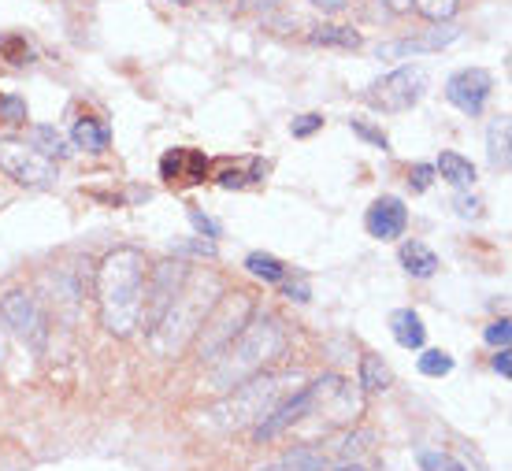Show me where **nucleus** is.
<instances>
[{"label":"nucleus","mask_w":512,"mask_h":471,"mask_svg":"<svg viewBox=\"0 0 512 471\" xmlns=\"http://www.w3.org/2000/svg\"><path fill=\"white\" fill-rule=\"evenodd\" d=\"M145 305V256L138 249H116L97 268V308L108 334L130 338L141 327Z\"/></svg>","instance_id":"f257e3e1"},{"label":"nucleus","mask_w":512,"mask_h":471,"mask_svg":"<svg viewBox=\"0 0 512 471\" xmlns=\"http://www.w3.org/2000/svg\"><path fill=\"white\" fill-rule=\"evenodd\" d=\"M282 349H286V327L268 312H253L249 323L231 338V345L212 360L208 386L219 394H231L234 386H242L268 368Z\"/></svg>","instance_id":"f03ea898"},{"label":"nucleus","mask_w":512,"mask_h":471,"mask_svg":"<svg viewBox=\"0 0 512 471\" xmlns=\"http://www.w3.org/2000/svg\"><path fill=\"white\" fill-rule=\"evenodd\" d=\"M223 297V282L216 271L190 268L186 282L179 286L175 301L167 305V312L156 319V327L149 331V345H153L160 357H175L186 345L201 334L208 312L216 308V301Z\"/></svg>","instance_id":"7ed1b4c3"},{"label":"nucleus","mask_w":512,"mask_h":471,"mask_svg":"<svg viewBox=\"0 0 512 471\" xmlns=\"http://www.w3.org/2000/svg\"><path fill=\"white\" fill-rule=\"evenodd\" d=\"M297 390V375H253L249 382L234 386V394L208 412V423L219 431H242L249 423L268 420L271 412Z\"/></svg>","instance_id":"20e7f679"},{"label":"nucleus","mask_w":512,"mask_h":471,"mask_svg":"<svg viewBox=\"0 0 512 471\" xmlns=\"http://www.w3.org/2000/svg\"><path fill=\"white\" fill-rule=\"evenodd\" d=\"M253 312L256 308H253V297H249V293H223V297L216 301V308L208 312L201 334H197V353H201V360L212 364V360L231 345L234 334L249 323Z\"/></svg>","instance_id":"39448f33"},{"label":"nucleus","mask_w":512,"mask_h":471,"mask_svg":"<svg viewBox=\"0 0 512 471\" xmlns=\"http://www.w3.org/2000/svg\"><path fill=\"white\" fill-rule=\"evenodd\" d=\"M0 171L26 190H45L56 182V164L26 138H0Z\"/></svg>","instance_id":"423d86ee"},{"label":"nucleus","mask_w":512,"mask_h":471,"mask_svg":"<svg viewBox=\"0 0 512 471\" xmlns=\"http://www.w3.org/2000/svg\"><path fill=\"white\" fill-rule=\"evenodd\" d=\"M423 86H427V78H423L420 67H397L379 82H372L368 104L379 108V112H409L412 104H420Z\"/></svg>","instance_id":"0eeeda50"},{"label":"nucleus","mask_w":512,"mask_h":471,"mask_svg":"<svg viewBox=\"0 0 512 471\" xmlns=\"http://www.w3.org/2000/svg\"><path fill=\"white\" fill-rule=\"evenodd\" d=\"M0 319H4L30 349H45V342H49V323H45L38 301H34L30 293H23V290L4 293V301H0Z\"/></svg>","instance_id":"6e6552de"},{"label":"nucleus","mask_w":512,"mask_h":471,"mask_svg":"<svg viewBox=\"0 0 512 471\" xmlns=\"http://www.w3.org/2000/svg\"><path fill=\"white\" fill-rule=\"evenodd\" d=\"M186 275H190L186 264H156L153 268L149 286H145V305H141V323H145L149 331L156 327V319L167 312V305L175 301V293H179V286L186 282Z\"/></svg>","instance_id":"1a4fd4ad"},{"label":"nucleus","mask_w":512,"mask_h":471,"mask_svg":"<svg viewBox=\"0 0 512 471\" xmlns=\"http://www.w3.org/2000/svg\"><path fill=\"white\" fill-rule=\"evenodd\" d=\"M490 90H494V78L487 67H464L457 75H449L446 82V101L453 108H461L464 115H479L487 108Z\"/></svg>","instance_id":"9d476101"},{"label":"nucleus","mask_w":512,"mask_h":471,"mask_svg":"<svg viewBox=\"0 0 512 471\" xmlns=\"http://www.w3.org/2000/svg\"><path fill=\"white\" fill-rule=\"evenodd\" d=\"M212 171V160H208L201 149H167L160 156V179L167 186H201Z\"/></svg>","instance_id":"9b49d317"},{"label":"nucleus","mask_w":512,"mask_h":471,"mask_svg":"<svg viewBox=\"0 0 512 471\" xmlns=\"http://www.w3.org/2000/svg\"><path fill=\"white\" fill-rule=\"evenodd\" d=\"M457 26H435L427 34H416V38H401V41H386L375 49L379 60H405V56H420V52H442L446 45L457 41Z\"/></svg>","instance_id":"f8f14e48"},{"label":"nucleus","mask_w":512,"mask_h":471,"mask_svg":"<svg viewBox=\"0 0 512 471\" xmlns=\"http://www.w3.org/2000/svg\"><path fill=\"white\" fill-rule=\"evenodd\" d=\"M364 227H368V234L379 238V242H394V238H401L405 227H409V208H405L401 197H379V201L368 208Z\"/></svg>","instance_id":"ddd939ff"},{"label":"nucleus","mask_w":512,"mask_h":471,"mask_svg":"<svg viewBox=\"0 0 512 471\" xmlns=\"http://www.w3.org/2000/svg\"><path fill=\"white\" fill-rule=\"evenodd\" d=\"M71 141H75L78 149H86V153H104L112 145V130L97 115H82V119H75V127H71Z\"/></svg>","instance_id":"4468645a"},{"label":"nucleus","mask_w":512,"mask_h":471,"mask_svg":"<svg viewBox=\"0 0 512 471\" xmlns=\"http://www.w3.org/2000/svg\"><path fill=\"white\" fill-rule=\"evenodd\" d=\"M390 331H394V342L401 349H420L427 342V327H423V319L412 308H397L390 316Z\"/></svg>","instance_id":"2eb2a0df"},{"label":"nucleus","mask_w":512,"mask_h":471,"mask_svg":"<svg viewBox=\"0 0 512 471\" xmlns=\"http://www.w3.org/2000/svg\"><path fill=\"white\" fill-rule=\"evenodd\" d=\"M397 256H401V268L409 271L412 279H431V275L438 271L435 249H427L423 242H405Z\"/></svg>","instance_id":"dca6fc26"},{"label":"nucleus","mask_w":512,"mask_h":471,"mask_svg":"<svg viewBox=\"0 0 512 471\" xmlns=\"http://www.w3.org/2000/svg\"><path fill=\"white\" fill-rule=\"evenodd\" d=\"M264 175H268V164H264V160H256V156H249V160H242V164L223 167V171L216 175V182L223 186V190H242V186L260 182Z\"/></svg>","instance_id":"f3484780"},{"label":"nucleus","mask_w":512,"mask_h":471,"mask_svg":"<svg viewBox=\"0 0 512 471\" xmlns=\"http://www.w3.org/2000/svg\"><path fill=\"white\" fill-rule=\"evenodd\" d=\"M509 145H512V123H509V115H498L494 123H490L487 130V156H490V164L494 167H509Z\"/></svg>","instance_id":"a211bd4d"},{"label":"nucleus","mask_w":512,"mask_h":471,"mask_svg":"<svg viewBox=\"0 0 512 471\" xmlns=\"http://www.w3.org/2000/svg\"><path fill=\"white\" fill-rule=\"evenodd\" d=\"M435 171L449 182V186H457V190H464V186H472L475 182V164L472 160H464L461 153H442L438 156Z\"/></svg>","instance_id":"6ab92c4d"},{"label":"nucleus","mask_w":512,"mask_h":471,"mask_svg":"<svg viewBox=\"0 0 512 471\" xmlns=\"http://www.w3.org/2000/svg\"><path fill=\"white\" fill-rule=\"evenodd\" d=\"M308 41L323 45V49H360V34L353 26H316Z\"/></svg>","instance_id":"aec40b11"},{"label":"nucleus","mask_w":512,"mask_h":471,"mask_svg":"<svg viewBox=\"0 0 512 471\" xmlns=\"http://www.w3.org/2000/svg\"><path fill=\"white\" fill-rule=\"evenodd\" d=\"M390 382H394V375H390V368L383 364V357L368 353V357L360 360V386H364L368 394H379V390H386Z\"/></svg>","instance_id":"412c9836"},{"label":"nucleus","mask_w":512,"mask_h":471,"mask_svg":"<svg viewBox=\"0 0 512 471\" xmlns=\"http://www.w3.org/2000/svg\"><path fill=\"white\" fill-rule=\"evenodd\" d=\"M245 271L249 275H256V279H264V282H282L290 271H286V264H282L279 256H271V253H249L245 256Z\"/></svg>","instance_id":"4be33fe9"},{"label":"nucleus","mask_w":512,"mask_h":471,"mask_svg":"<svg viewBox=\"0 0 512 471\" xmlns=\"http://www.w3.org/2000/svg\"><path fill=\"white\" fill-rule=\"evenodd\" d=\"M26 141L38 149V153H45L52 160V156H64V138L56 134V127H30L26 130Z\"/></svg>","instance_id":"5701e85b"},{"label":"nucleus","mask_w":512,"mask_h":471,"mask_svg":"<svg viewBox=\"0 0 512 471\" xmlns=\"http://www.w3.org/2000/svg\"><path fill=\"white\" fill-rule=\"evenodd\" d=\"M412 8H416L423 19H431V23H446V19L457 15L461 0H412Z\"/></svg>","instance_id":"b1692460"},{"label":"nucleus","mask_w":512,"mask_h":471,"mask_svg":"<svg viewBox=\"0 0 512 471\" xmlns=\"http://www.w3.org/2000/svg\"><path fill=\"white\" fill-rule=\"evenodd\" d=\"M416 368H420V375H427V379H442V375L453 371V357L442 353V349H427Z\"/></svg>","instance_id":"393cba45"},{"label":"nucleus","mask_w":512,"mask_h":471,"mask_svg":"<svg viewBox=\"0 0 512 471\" xmlns=\"http://www.w3.org/2000/svg\"><path fill=\"white\" fill-rule=\"evenodd\" d=\"M420 468L423 471H468L457 457H449V453H438V449H423V453H420Z\"/></svg>","instance_id":"a878e982"},{"label":"nucleus","mask_w":512,"mask_h":471,"mask_svg":"<svg viewBox=\"0 0 512 471\" xmlns=\"http://www.w3.org/2000/svg\"><path fill=\"white\" fill-rule=\"evenodd\" d=\"M0 119H4V123H12V127L26 123V101H23V97L4 93V97H0Z\"/></svg>","instance_id":"bb28decb"},{"label":"nucleus","mask_w":512,"mask_h":471,"mask_svg":"<svg viewBox=\"0 0 512 471\" xmlns=\"http://www.w3.org/2000/svg\"><path fill=\"white\" fill-rule=\"evenodd\" d=\"M0 49H4V56H8L12 64H30V60H34V49H30L23 38H4Z\"/></svg>","instance_id":"cd10ccee"},{"label":"nucleus","mask_w":512,"mask_h":471,"mask_svg":"<svg viewBox=\"0 0 512 471\" xmlns=\"http://www.w3.org/2000/svg\"><path fill=\"white\" fill-rule=\"evenodd\" d=\"M483 338H487V342L494 345V349H505V345H509V338H512V319L509 316L494 319Z\"/></svg>","instance_id":"c85d7f7f"},{"label":"nucleus","mask_w":512,"mask_h":471,"mask_svg":"<svg viewBox=\"0 0 512 471\" xmlns=\"http://www.w3.org/2000/svg\"><path fill=\"white\" fill-rule=\"evenodd\" d=\"M349 130L357 134V138H364V141H372V145H379L383 153H390V141H386V134L383 130H375V127H368L364 119H349Z\"/></svg>","instance_id":"c756f323"},{"label":"nucleus","mask_w":512,"mask_h":471,"mask_svg":"<svg viewBox=\"0 0 512 471\" xmlns=\"http://www.w3.org/2000/svg\"><path fill=\"white\" fill-rule=\"evenodd\" d=\"M316 130H323V115H316V112L297 115L294 123H290V134H294V138H312Z\"/></svg>","instance_id":"7c9ffc66"},{"label":"nucleus","mask_w":512,"mask_h":471,"mask_svg":"<svg viewBox=\"0 0 512 471\" xmlns=\"http://www.w3.org/2000/svg\"><path fill=\"white\" fill-rule=\"evenodd\" d=\"M431 182H435V167H431V164H416V167H412V175H409L412 190H416V193L431 190Z\"/></svg>","instance_id":"2f4dec72"},{"label":"nucleus","mask_w":512,"mask_h":471,"mask_svg":"<svg viewBox=\"0 0 512 471\" xmlns=\"http://www.w3.org/2000/svg\"><path fill=\"white\" fill-rule=\"evenodd\" d=\"M282 293H286L290 301H297V305H305L308 297H312V290H308L305 279H282Z\"/></svg>","instance_id":"473e14b6"},{"label":"nucleus","mask_w":512,"mask_h":471,"mask_svg":"<svg viewBox=\"0 0 512 471\" xmlns=\"http://www.w3.org/2000/svg\"><path fill=\"white\" fill-rule=\"evenodd\" d=\"M190 219H193V227L201 230L205 238H219V223H216V219H208L201 208H190Z\"/></svg>","instance_id":"72a5a7b5"},{"label":"nucleus","mask_w":512,"mask_h":471,"mask_svg":"<svg viewBox=\"0 0 512 471\" xmlns=\"http://www.w3.org/2000/svg\"><path fill=\"white\" fill-rule=\"evenodd\" d=\"M453 208H457V212H461L464 219L483 216V204L475 201V197H457V201H453Z\"/></svg>","instance_id":"f704fd0d"},{"label":"nucleus","mask_w":512,"mask_h":471,"mask_svg":"<svg viewBox=\"0 0 512 471\" xmlns=\"http://www.w3.org/2000/svg\"><path fill=\"white\" fill-rule=\"evenodd\" d=\"M512 353H509V345H505V349H498V353H494V371H498L501 379H509L512 375Z\"/></svg>","instance_id":"c9c22d12"},{"label":"nucleus","mask_w":512,"mask_h":471,"mask_svg":"<svg viewBox=\"0 0 512 471\" xmlns=\"http://www.w3.org/2000/svg\"><path fill=\"white\" fill-rule=\"evenodd\" d=\"M312 4H316L323 15H338V12H346L349 0H312Z\"/></svg>","instance_id":"e433bc0d"},{"label":"nucleus","mask_w":512,"mask_h":471,"mask_svg":"<svg viewBox=\"0 0 512 471\" xmlns=\"http://www.w3.org/2000/svg\"><path fill=\"white\" fill-rule=\"evenodd\" d=\"M245 4H249V8H256V12H271L279 0H245Z\"/></svg>","instance_id":"4c0bfd02"},{"label":"nucleus","mask_w":512,"mask_h":471,"mask_svg":"<svg viewBox=\"0 0 512 471\" xmlns=\"http://www.w3.org/2000/svg\"><path fill=\"white\" fill-rule=\"evenodd\" d=\"M390 8H394V12H409L412 0H390Z\"/></svg>","instance_id":"58836bf2"},{"label":"nucleus","mask_w":512,"mask_h":471,"mask_svg":"<svg viewBox=\"0 0 512 471\" xmlns=\"http://www.w3.org/2000/svg\"><path fill=\"white\" fill-rule=\"evenodd\" d=\"M4 353H8V342H4V319H0V364H4Z\"/></svg>","instance_id":"ea45409f"},{"label":"nucleus","mask_w":512,"mask_h":471,"mask_svg":"<svg viewBox=\"0 0 512 471\" xmlns=\"http://www.w3.org/2000/svg\"><path fill=\"white\" fill-rule=\"evenodd\" d=\"M338 471H364V468H353V464H349V468H338Z\"/></svg>","instance_id":"a19ab883"}]
</instances>
